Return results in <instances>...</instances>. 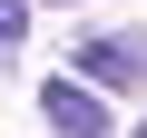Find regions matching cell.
Returning <instances> with one entry per match:
<instances>
[{"label":"cell","mask_w":147,"mask_h":138,"mask_svg":"<svg viewBox=\"0 0 147 138\" xmlns=\"http://www.w3.org/2000/svg\"><path fill=\"white\" fill-rule=\"evenodd\" d=\"M79 69L98 89H147V40L137 30H98V40H79Z\"/></svg>","instance_id":"obj_1"},{"label":"cell","mask_w":147,"mask_h":138,"mask_svg":"<svg viewBox=\"0 0 147 138\" xmlns=\"http://www.w3.org/2000/svg\"><path fill=\"white\" fill-rule=\"evenodd\" d=\"M39 118H49L59 138H108V109H98V89H79V79H49V89H39Z\"/></svg>","instance_id":"obj_2"},{"label":"cell","mask_w":147,"mask_h":138,"mask_svg":"<svg viewBox=\"0 0 147 138\" xmlns=\"http://www.w3.org/2000/svg\"><path fill=\"white\" fill-rule=\"evenodd\" d=\"M20 40H30V0H0V59H10Z\"/></svg>","instance_id":"obj_3"},{"label":"cell","mask_w":147,"mask_h":138,"mask_svg":"<svg viewBox=\"0 0 147 138\" xmlns=\"http://www.w3.org/2000/svg\"><path fill=\"white\" fill-rule=\"evenodd\" d=\"M127 138H147V118H137V128H127Z\"/></svg>","instance_id":"obj_4"},{"label":"cell","mask_w":147,"mask_h":138,"mask_svg":"<svg viewBox=\"0 0 147 138\" xmlns=\"http://www.w3.org/2000/svg\"><path fill=\"white\" fill-rule=\"evenodd\" d=\"M49 10H69V0H49Z\"/></svg>","instance_id":"obj_5"}]
</instances>
